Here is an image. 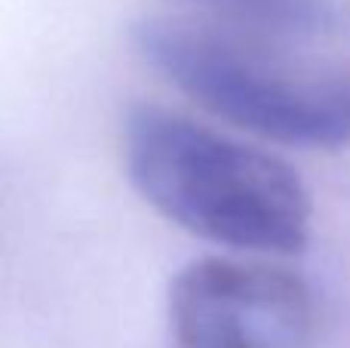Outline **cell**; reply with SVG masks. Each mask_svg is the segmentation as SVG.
<instances>
[{
    "label": "cell",
    "instance_id": "277c9868",
    "mask_svg": "<svg viewBox=\"0 0 350 348\" xmlns=\"http://www.w3.org/2000/svg\"><path fill=\"white\" fill-rule=\"evenodd\" d=\"M240 28L280 37H314L332 28V0H187Z\"/></svg>",
    "mask_w": 350,
    "mask_h": 348
},
{
    "label": "cell",
    "instance_id": "6da1fadb",
    "mask_svg": "<svg viewBox=\"0 0 350 348\" xmlns=\"http://www.w3.org/2000/svg\"><path fill=\"white\" fill-rule=\"evenodd\" d=\"M135 191L185 232L234 250L292 256L310 238V195L286 160L160 105L123 123Z\"/></svg>",
    "mask_w": 350,
    "mask_h": 348
},
{
    "label": "cell",
    "instance_id": "7a4b0ae2",
    "mask_svg": "<svg viewBox=\"0 0 350 348\" xmlns=\"http://www.w3.org/2000/svg\"><path fill=\"white\" fill-rule=\"evenodd\" d=\"M135 49L185 96L240 129L283 145H350V84L301 71L228 28L145 18Z\"/></svg>",
    "mask_w": 350,
    "mask_h": 348
},
{
    "label": "cell",
    "instance_id": "3957f363",
    "mask_svg": "<svg viewBox=\"0 0 350 348\" xmlns=\"http://www.w3.org/2000/svg\"><path fill=\"white\" fill-rule=\"evenodd\" d=\"M175 348H308L317 302L298 275L237 259H197L170 293Z\"/></svg>",
    "mask_w": 350,
    "mask_h": 348
}]
</instances>
